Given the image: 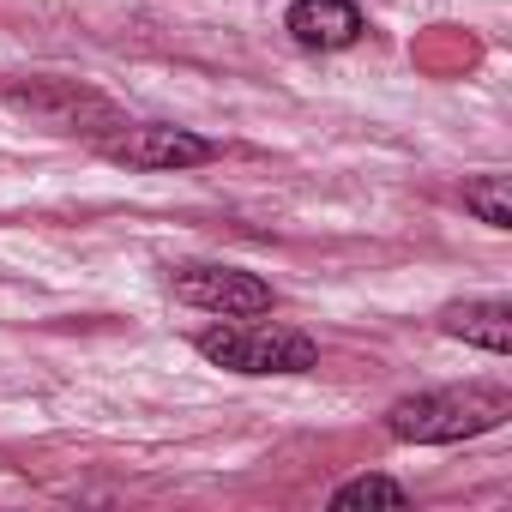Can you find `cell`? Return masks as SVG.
<instances>
[{
	"instance_id": "cell-1",
	"label": "cell",
	"mask_w": 512,
	"mask_h": 512,
	"mask_svg": "<svg viewBox=\"0 0 512 512\" xmlns=\"http://www.w3.org/2000/svg\"><path fill=\"white\" fill-rule=\"evenodd\" d=\"M506 416H512V392L494 386V380H470V386H440V392L398 398L386 428L410 446H452V440L500 428Z\"/></svg>"
},
{
	"instance_id": "cell-2",
	"label": "cell",
	"mask_w": 512,
	"mask_h": 512,
	"mask_svg": "<svg viewBox=\"0 0 512 512\" xmlns=\"http://www.w3.org/2000/svg\"><path fill=\"white\" fill-rule=\"evenodd\" d=\"M199 356L235 374H308L320 362V344L290 326H211L199 332Z\"/></svg>"
},
{
	"instance_id": "cell-3",
	"label": "cell",
	"mask_w": 512,
	"mask_h": 512,
	"mask_svg": "<svg viewBox=\"0 0 512 512\" xmlns=\"http://www.w3.org/2000/svg\"><path fill=\"white\" fill-rule=\"evenodd\" d=\"M175 296L205 314H223V320L272 314V284L253 272H235V266H187V272H175Z\"/></svg>"
},
{
	"instance_id": "cell-4",
	"label": "cell",
	"mask_w": 512,
	"mask_h": 512,
	"mask_svg": "<svg viewBox=\"0 0 512 512\" xmlns=\"http://www.w3.org/2000/svg\"><path fill=\"white\" fill-rule=\"evenodd\" d=\"M103 151L115 163H127V169H193V163L217 157V145L199 139V133H187V127H127Z\"/></svg>"
},
{
	"instance_id": "cell-5",
	"label": "cell",
	"mask_w": 512,
	"mask_h": 512,
	"mask_svg": "<svg viewBox=\"0 0 512 512\" xmlns=\"http://www.w3.org/2000/svg\"><path fill=\"white\" fill-rule=\"evenodd\" d=\"M290 37L302 49H350L362 37V13H356V0H296Z\"/></svg>"
},
{
	"instance_id": "cell-6",
	"label": "cell",
	"mask_w": 512,
	"mask_h": 512,
	"mask_svg": "<svg viewBox=\"0 0 512 512\" xmlns=\"http://www.w3.org/2000/svg\"><path fill=\"white\" fill-rule=\"evenodd\" d=\"M440 332L506 356L512 350V302H458V308L440 314Z\"/></svg>"
},
{
	"instance_id": "cell-7",
	"label": "cell",
	"mask_w": 512,
	"mask_h": 512,
	"mask_svg": "<svg viewBox=\"0 0 512 512\" xmlns=\"http://www.w3.org/2000/svg\"><path fill=\"white\" fill-rule=\"evenodd\" d=\"M13 103L49 115V127H61V133H73V121H79L85 109H103L91 91H73V85H55V91H13Z\"/></svg>"
},
{
	"instance_id": "cell-8",
	"label": "cell",
	"mask_w": 512,
	"mask_h": 512,
	"mask_svg": "<svg viewBox=\"0 0 512 512\" xmlns=\"http://www.w3.org/2000/svg\"><path fill=\"white\" fill-rule=\"evenodd\" d=\"M464 205L488 223V229H512V193H506V175H476L464 187Z\"/></svg>"
},
{
	"instance_id": "cell-9",
	"label": "cell",
	"mask_w": 512,
	"mask_h": 512,
	"mask_svg": "<svg viewBox=\"0 0 512 512\" xmlns=\"http://www.w3.org/2000/svg\"><path fill=\"white\" fill-rule=\"evenodd\" d=\"M404 500H410V488L392 482V476H356V482H344V488L332 494L338 512H350V506H404Z\"/></svg>"
}]
</instances>
